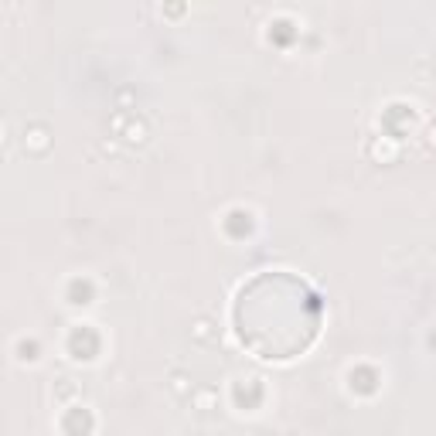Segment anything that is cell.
I'll use <instances>...</instances> for the list:
<instances>
[{"label":"cell","instance_id":"cell-1","mask_svg":"<svg viewBox=\"0 0 436 436\" xmlns=\"http://www.w3.org/2000/svg\"><path fill=\"white\" fill-rule=\"evenodd\" d=\"M123 140H127V143H133V147H140V143L147 140V123H143V119L130 123V127L123 130Z\"/></svg>","mask_w":436,"mask_h":436},{"label":"cell","instance_id":"cell-2","mask_svg":"<svg viewBox=\"0 0 436 436\" xmlns=\"http://www.w3.org/2000/svg\"><path fill=\"white\" fill-rule=\"evenodd\" d=\"M171 389L177 392V395H191L195 385H191V379H188L184 371H174V375H171Z\"/></svg>","mask_w":436,"mask_h":436},{"label":"cell","instance_id":"cell-3","mask_svg":"<svg viewBox=\"0 0 436 436\" xmlns=\"http://www.w3.org/2000/svg\"><path fill=\"white\" fill-rule=\"evenodd\" d=\"M191 334H195L198 341H211V337H215V331H211V321L198 317V321H195V327H191Z\"/></svg>","mask_w":436,"mask_h":436},{"label":"cell","instance_id":"cell-4","mask_svg":"<svg viewBox=\"0 0 436 436\" xmlns=\"http://www.w3.org/2000/svg\"><path fill=\"white\" fill-rule=\"evenodd\" d=\"M191 399L198 402V406H201V413H208V409H211V399H215V392H191Z\"/></svg>","mask_w":436,"mask_h":436},{"label":"cell","instance_id":"cell-5","mask_svg":"<svg viewBox=\"0 0 436 436\" xmlns=\"http://www.w3.org/2000/svg\"><path fill=\"white\" fill-rule=\"evenodd\" d=\"M103 153H109V157H116V153H119V147H116L113 140H106V143H103Z\"/></svg>","mask_w":436,"mask_h":436}]
</instances>
